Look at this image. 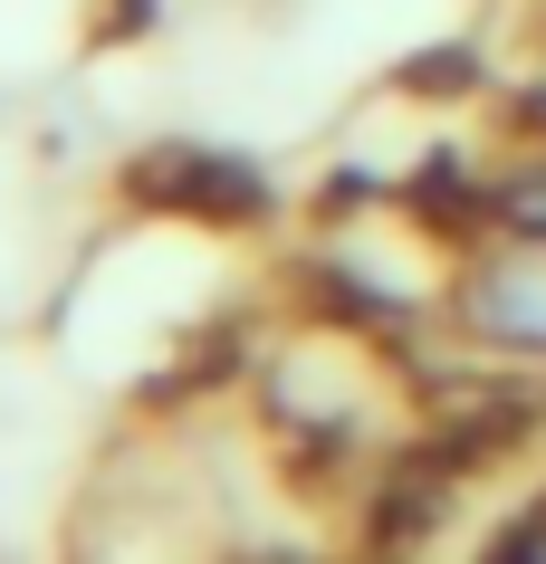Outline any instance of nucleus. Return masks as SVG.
<instances>
[{"mask_svg":"<svg viewBox=\"0 0 546 564\" xmlns=\"http://www.w3.org/2000/svg\"><path fill=\"white\" fill-rule=\"evenodd\" d=\"M489 326L499 335H527V345H546V259H508V268H489Z\"/></svg>","mask_w":546,"mask_h":564,"instance_id":"1","label":"nucleus"}]
</instances>
